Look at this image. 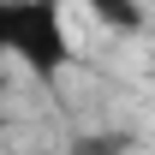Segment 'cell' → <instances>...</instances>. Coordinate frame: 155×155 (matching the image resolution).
<instances>
[{"label":"cell","mask_w":155,"mask_h":155,"mask_svg":"<svg viewBox=\"0 0 155 155\" xmlns=\"http://www.w3.org/2000/svg\"><path fill=\"white\" fill-rule=\"evenodd\" d=\"M131 149H137L131 131H78L66 155H131Z\"/></svg>","instance_id":"obj_3"},{"label":"cell","mask_w":155,"mask_h":155,"mask_svg":"<svg viewBox=\"0 0 155 155\" xmlns=\"http://www.w3.org/2000/svg\"><path fill=\"white\" fill-rule=\"evenodd\" d=\"M84 6H90V18H96L101 30H114V36H137V30L149 24L143 0H84Z\"/></svg>","instance_id":"obj_2"},{"label":"cell","mask_w":155,"mask_h":155,"mask_svg":"<svg viewBox=\"0 0 155 155\" xmlns=\"http://www.w3.org/2000/svg\"><path fill=\"white\" fill-rule=\"evenodd\" d=\"M0 42L6 54L36 78H60L72 66V30L66 0H0Z\"/></svg>","instance_id":"obj_1"}]
</instances>
